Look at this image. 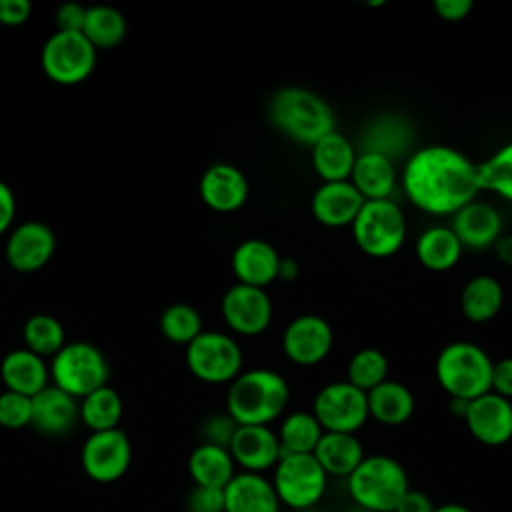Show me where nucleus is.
Here are the masks:
<instances>
[{"mask_svg": "<svg viewBox=\"0 0 512 512\" xmlns=\"http://www.w3.org/2000/svg\"><path fill=\"white\" fill-rule=\"evenodd\" d=\"M402 186L408 200L422 212L456 214L480 190L478 164L452 146L430 144L408 158Z\"/></svg>", "mask_w": 512, "mask_h": 512, "instance_id": "f257e3e1", "label": "nucleus"}, {"mask_svg": "<svg viewBox=\"0 0 512 512\" xmlns=\"http://www.w3.org/2000/svg\"><path fill=\"white\" fill-rule=\"evenodd\" d=\"M290 388L282 374L270 368L240 372L226 394V414L238 426H268L284 414Z\"/></svg>", "mask_w": 512, "mask_h": 512, "instance_id": "f03ea898", "label": "nucleus"}, {"mask_svg": "<svg viewBox=\"0 0 512 512\" xmlns=\"http://www.w3.org/2000/svg\"><path fill=\"white\" fill-rule=\"evenodd\" d=\"M268 116L282 134L308 146L336 130L334 112L328 102L316 92L298 86L280 88L270 98Z\"/></svg>", "mask_w": 512, "mask_h": 512, "instance_id": "7ed1b4c3", "label": "nucleus"}, {"mask_svg": "<svg viewBox=\"0 0 512 512\" xmlns=\"http://www.w3.org/2000/svg\"><path fill=\"white\" fill-rule=\"evenodd\" d=\"M492 364L484 348L474 342H450L436 358V380L442 390L456 400H474L490 392Z\"/></svg>", "mask_w": 512, "mask_h": 512, "instance_id": "20e7f679", "label": "nucleus"}, {"mask_svg": "<svg viewBox=\"0 0 512 512\" xmlns=\"http://www.w3.org/2000/svg\"><path fill=\"white\" fill-rule=\"evenodd\" d=\"M346 482L350 498L368 512H394L410 488L404 466L386 454L364 456Z\"/></svg>", "mask_w": 512, "mask_h": 512, "instance_id": "39448f33", "label": "nucleus"}, {"mask_svg": "<svg viewBox=\"0 0 512 512\" xmlns=\"http://www.w3.org/2000/svg\"><path fill=\"white\" fill-rule=\"evenodd\" d=\"M350 228L356 246L372 258L394 256L408 232L402 208L390 198L366 200Z\"/></svg>", "mask_w": 512, "mask_h": 512, "instance_id": "423d86ee", "label": "nucleus"}, {"mask_svg": "<svg viewBox=\"0 0 512 512\" xmlns=\"http://www.w3.org/2000/svg\"><path fill=\"white\" fill-rule=\"evenodd\" d=\"M50 376L54 386L74 398H84L108 384L110 364L94 344L70 342L52 356Z\"/></svg>", "mask_w": 512, "mask_h": 512, "instance_id": "0eeeda50", "label": "nucleus"}, {"mask_svg": "<svg viewBox=\"0 0 512 512\" xmlns=\"http://www.w3.org/2000/svg\"><path fill=\"white\" fill-rule=\"evenodd\" d=\"M272 486L282 506L302 512L322 500L328 476L314 454H282L274 466Z\"/></svg>", "mask_w": 512, "mask_h": 512, "instance_id": "6e6552de", "label": "nucleus"}, {"mask_svg": "<svg viewBox=\"0 0 512 512\" xmlns=\"http://www.w3.org/2000/svg\"><path fill=\"white\" fill-rule=\"evenodd\" d=\"M44 72L58 84H78L96 66V48L80 30H56L42 46Z\"/></svg>", "mask_w": 512, "mask_h": 512, "instance_id": "1a4fd4ad", "label": "nucleus"}, {"mask_svg": "<svg viewBox=\"0 0 512 512\" xmlns=\"http://www.w3.org/2000/svg\"><path fill=\"white\" fill-rule=\"evenodd\" d=\"M186 364L190 372L204 382H232L242 372V350L232 336L202 330L186 346Z\"/></svg>", "mask_w": 512, "mask_h": 512, "instance_id": "9d476101", "label": "nucleus"}, {"mask_svg": "<svg viewBox=\"0 0 512 512\" xmlns=\"http://www.w3.org/2000/svg\"><path fill=\"white\" fill-rule=\"evenodd\" d=\"M312 414L324 432L356 434L370 418L366 392L346 380L330 382L318 390Z\"/></svg>", "mask_w": 512, "mask_h": 512, "instance_id": "9b49d317", "label": "nucleus"}, {"mask_svg": "<svg viewBox=\"0 0 512 512\" xmlns=\"http://www.w3.org/2000/svg\"><path fill=\"white\" fill-rule=\"evenodd\" d=\"M82 468L96 482H114L128 472L132 446L120 428L92 432L82 446Z\"/></svg>", "mask_w": 512, "mask_h": 512, "instance_id": "f8f14e48", "label": "nucleus"}, {"mask_svg": "<svg viewBox=\"0 0 512 512\" xmlns=\"http://www.w3.org/2000/svg\"><path fill=\"white\" fill-rule=\"evenodd\" d=\"M220 310L228 328L242 336H258L272 322V300L264 288L236 282L224 292Z\"/></svg>", "mask_w": 512, "mask_h": 512, "instance_id": "ddd939ff", "label": "nucleus"}, {"mask_svg": "<svg viewBox=\"0 0 512 512\" xmlns=\"http://www.w3.org/2000/svg\"><path fill=\"white\" fill-rule=\"evenodd\" d=\"M334 332L326 318L318 314H300L288 322L282 334L286 358L298 366L320 364L332 350Z\"/></svg>", "mask_w": 512, "mask_h": 512, "instance_id": "4468645a", "label": "nucleus"}, {"mask_svg": "<svg viewBox=\"0 0 512 512\" xmlns=\"http://www.w3.org/2000/svg\"><path fill=\"white\" fill-rule=\"evenodd\" d=\"M462 420L484 446H502L512 438V402L494 392L470 400Z\"/></svg>", "mask_w": 512, "mask_h": 512, "instance_id": "2eb2a0df", "label": "nucleus"}, {"mask_svg": "<svg viewBox=\"0 0 512 512\" xmlns=\"http://www.w3.org/2000/svg\"><path fill=\"white\" fill-rule=\"evenodd\" d=\"M54 248L52 228L40 220H28L12 230L6 242V260L18 272H34L52 258Z\"/></svg>", "mask_w": 512, "mask_h": 512, "instance_id": "dca6fc26", "label": "nucleus"}, {"mask_svg": "<svg viewBox=\"0 0 512 512\" xmlns=\"http://www.w3.org/2000/svg\"><path fill=\"white\" fill-rule=\"evenodd\" d=\"M248 194V178L230 162H214L200 178V198L214 212L228 214L240 210L246 204Z\"/></svg>", "mask_w": 512, "mask_h": 512, "instance_id": "f3484780", "label": "nucleus"}, {"mask_svg": "<svg viewBox=\"0 0 512 512\" xmlns=\"http://www.w3.org/2000/svg\"><path fill=\"white\" fill-rule=\"evenodd\" d=\"M228 450L242 472L254 474L274 470L282 456L278 434L270 426H238Z\"/></svg>", "mask_w": 512, "mask_h": 512, "instance_id": "a211bd4d", "label": "nucleus"}, {"mask_svg": "<svg viewBox=\"0 0 512 512\" xmlns=\"http://www.w3.org/2000/svg\"><path fill=\"white\" fill-rule=\"evenodd\" d=\"M366 200L352 186L350 180L322 182L310 202L312 216L326 228L352 226Z\"/></svg>", "mask_w": 512, "mask_h": 512, "instance_id": "6ab92c4d", "label": "nucleus"}, {"mask_svg": "<svg viewBox=\"0 0 512 512\" xmlns=\"http://www.w3.org/2000/svg\"><path fill=\"white\" fill-rule=\"evenodd\" d=\"M282 256L262 238H246L232 252V272L238 284L266 288L278 278Z\"/></svg>", "mask_w": 512, "mask_h": 512, "instance_id": "aec40b11", "label": "nucleus"}, {"mask_svg": "<svg viewBox=\"0 0 512 512\" xmlns=\"http://www.w3.org/2000/svg\"><path fill=\"white\" fill-rule=\"evenodd\" d=\"M272 480L264 474L236 472L224 486V512H280Z\"/></svg>", "mask_w": 512, "mask_h": 512, "instance_id": "412c9836", "label": "nucleus"}, {"mask_svg": "<svg viewBox=\"0 0 512 512\" xmlns=\"http://www.w3.org/2000/svg\"><path fill=\"white\" fill-rule=\"evenodd\" d=\"M454 234L464 248H488L500 240L502 216L486 202L472 200L452 214Z\"/></svg>", "mask_w": 512, "mask_h": 512, "instance_id": "4be33fe9", "label": "nucleus"}, {"mask_svg": "<svg viewBox=\"0 0 512 512\" xmlns=\"http://www.w3.org/2000/svg\"><path fill=\"white\" fill-rule=\"evenodd\" d=\"M80 416V406L74 396L64 392L62 388L48 384L38 394L32 396V420L30 424L50 436L66 434L76 418Z\"/></svg>", "mask_w": 512, "mask_h": 512, "instance_id": "5701e85b", "label": "nucleus"}, {"mask_svg": "<svg viewBox=\"0 0 512 512\" xmlns=\"http://www.w3.org/2000/svg\"><path fill=\"white\" fill-rule=\"evenodd\" d=\"M348 180L364 200H386L396 186V168L390 156L364 150L356 154Z\"/></svg>", "mask_w": 512, "mask_h": 512, "instance_id": "b1692460", "label": "nucleus"}, {"mask_svg": "<svg viewBox=\"0 0 512 512\" xmlns=\"http://www.w3.org/2000/svg\"><path fill=\"white\" fill-rule=\"evenodd\" d=\"M0 374L6 384V390L32 398L34 394L48 386L50 368L46 366L44 358L34 354L32 350L16 348L2 358Z\"/></svg>", "mask_w": 512, "mask_h": 512, "instance_id": "393cba45", "label": "nucleus"}, {"mask_svg": "<svg viewBox=\"0 0 512 512\" xmlns=\"http://www.w3.org/2000/svg\"><path fill=\"white\" fill-rule=\"evenodd\" d=\"M312 454L328 478H348L366 456L356 434L346 432H324Z\"/></svg>", "mask_w": 512, "mask_h": 512, "instance_id": "a878e982", "label": "nucleus"}, {"mask_svg": "<svg viewBox=\"0 0 512 512\" xmlns=\"http://www.w3.org/2000/svg\"><path fill=\"white\" fill-rule=\"evenodd\" d=\"M368 416L384 426L406 424L416 408L412 390L398 380H384L370 392H366Z\"/></svg>", "mask_w": 512, "mask_h": 512, "instance_id": "bb28decb", "label": "nucleus"}, {"mask_svg": "<svg viewBox=\"0 0 512 512\" xmlns=\"http://www.w3.org/2000/svg\"><path fill=\"white\" fill-rule=\"evenodd\" d=\"M354 160V146L338 130L322 136L316 144H312V168L322 178V182L348 180Z\"/></svg>", "mask_w": 512, "mask_h": 512, "instance_id": "cd10ccee", "label": "nucleus"}, {"mask_svg": "<svg viewBox=\"0 0 512 512\" xmlns=\"http://www.w3.org/2000/svg\"><path fill=\"white\" fill-rule=\"evenodd\" d=\"M504 304L502 284L488 274H478L466 282L460 294V308L468 322H490Z\"/></svg>", "mask_w": 512, "mask_h": 512, "instance_id": "c85d7f7f", "label": "nucleus"}, {"mask_svg": "<svg viewBox=\"0 0 512 512\" xmlns=\"http://www.w3.org/2000/svg\"><path fill=\"white\" fill-rule=\"evenodd\" d=\"M188 472L194 486L224 488L236 474V464L228 448L202 442L188 458Z\"/></svg>", "mask_w": 512, "mask_h": 512, "instance_id": "c756f323", "label": "nucleus"}, {"mask_svg": "<svg viewBox=\"0 0 512 512\" xmlns=\"http://www.w3.org/2000/svg\"><path fill=\"white\" fill-rule=\"evenodd\" d=\"M414 250L424 268L444 272L458 264L464 246L450 226H432L418 236Z\"/></svg>", "mask_w": 512, "mask_h": 512, "instance_id": "7c9ffc66", "label": "nucleus"}, {"mask_svg": "<svg viewBox=\"0 0 512 512\" xmlns=\"http://www.w3.org/2000/svg\"><path fill=\"white\" fill-rule=\"evenodd\" d=\"M276 434L282 454H312L324 430L312 412L296 410L282 420Z\"/></svg>", "mask_w": 512, "mask_h": 512, "instance_id": "2f4dec72", "label": "nucleus"}, {"mask_svg": "<svg viewBox=\"0 0 512 512\" xmlns=\"http://www.w3.org/2000/svg\"><path fill=\"white\" fill-rule=\"evenodd\" d=\"M82 32L94 48H112L126 36V18L114 6L96 4L86 8Z\"/></svg>", "mask_w": 512, "mask_h": 512, "instance_id": "473e14b6", "label": "nucleus"}, {"mask_svg": "<svg viewBox=\"0 0 512 512\" xmlns=\"http://www.w3.org/2000/svg\"><path fill=\"white\" fill-rule=\"evenodd\" d=\"M122 416V400L112 386H102L80 402V418L92 432L118 428Z\"/></svg>", "mask_w": 512, "mask_h": 512, "instance_id": "72a5a7b5", "label": "nucleus"}, {"mask_svg": "<svg viewBox=\"0 0 512 512\" xmlns=\"http://www.w3.org/2000/svg\"><path fill=\"white\" fill-rule=\"evenodd\" d=\"M346 382L362 392H370L388 380V358L378 348H360L352 354L346 370Z\"/></svg>", "mask_w": 512, "mask_h": 512, "instance_id": "f704fd0d", "label": "nucleus"}, {"mask_svg": "<svg viewBox=\"0 0 512 512\" xmlns=\"http://www.w3.org/2000/svg\"><path fill=\"white\" fill-rule=\"evenodd\" d=\"M64 338V326L50 314H34L24 324L26 348L42 358L54 356L66 344Z\"/></svg>", "mask_w": 512, "mask_h": 512, "instance_id": "c9c22d12", "label": "nucleus"}, {"mask_svg": "<svg viewBox=\"0 0 512 512\" xmlns=\"http://www.w3.org/2000/svg\"><path fill=\"white\" fill-rule=\"evenodd\" d=\"M478 184L512 202V142L478 164Z\"/></svg>", "mask_w": 512, "mask_h": 512, "instance_id": "e433bc0d", "label": "nucleus"}, {"mask_svg": "<svg viewBox=\"0 0 512 512\" xmlns=\"http://www.w3.org/2000/svg\"><path fill=\"white\" fill-rule=\"evenodd\" d=\"M160 330L170 342L188 346L202 332V316L194 306L176 302L162 312Z\"/></svg>", "mask_w": 512, "mask_h": 512, "instance_id": "4c0bfd02", "label": "nucleus"}, {"mask_svg": "<svg viewBox=\"0 0 512 512\" xmlns=\"http://www.w3.org/2000/svg\"><path fill=\"white\" fill-rule=\"evenodd\" d=\"M32 420V398L4 390L0 394V426L4 428H24Z\"/></svg>", "mask_w": 512, "mask_h": 512, "instance_id": "58836bf2", "label": "nucleus"}, {"mask_svg": "<svg viewBox=\"0 0 512 512\" xmlns=\"http://www.w3.org/2000/svg\"><path fill=\"white\" fill-rule=\"evenodd\" d=\"M186 512H224V488L194 486L186 496Z\"/></svg>", "mask_w": 512, "mask_h": 512, "instance_id": "ea45409f", "label": "nucleus"}, {"mask_svg": "<svg viewBox=\"0 0 512 512\" xmlns=\"http://www.w3.org/2000/svg\"><path fill=\"white\" fill-rule=\"evenodd\" d=\"M236 428H238V424L228 414H214L202 426L204 444H214V446L228 448Z\"/></svg>", "mask_w": 512, "mask_h": 512, "instance_id": "a19ab883", "label": "nucleus"}, {"mask_svg": "<svg viewBox=\"0 0 512 512\" xmlns=\"http://www.w3.org/2000/svg\"><path fill=\"white\" fill-rule=\"evenodd\" d=\"M490 392L512 400V356L496 360L492 364V382Z\"/></svg>", "mask_w": 512, "mask_h": 512, "instance_id": "79ce46f5", "label": "nucleus"}, {"mask_svg": "<svg viewBox=\"0 0 512 512\" xmlns=\"http://www.w3.org/2000/svg\"><path fill=\"white\" fill-rule=\"evenodd\" d=\"M432 8L440 20L460 22L472 12L474 2L472 0H434Z\"/></svg>", "mask_w": 512, "mask_h": 512, "instance_id": "37998d69", "label": "nucleus"}, {"mask_svg": "<svg viewBox=\"0 0 512 512\" xmlns=\"http://www.w3.org/2000/svg\"><path fill=\"white\" fill-rule=\"evenodd\" d=\"M84 16H86V8L80 6L78 2L60 4L56 10L58 30H80L82 32Z\"/></svg>", "mask_w": 512, "mask_h": 512, "instance_id": "c03bdc74", "label": "nucleus"}, {"mask_svg": "<svg viewBox=\"0 0 512 512\" xmlns=\"http://www.w3.org/2000/svg\"><path fill=\"white\" fill-rule=\"evenodd\" d=\"M32 12L30 0H0V22L16 26L28 20Z\"/></svg>", "mask_w": 512, "mask_h": 512, "instance_id": "a18cd8bd", "label": "nucleus"}, {"mask_svg": "<svg viewBox=\"0 0 512 512\" xmlns=\"http://www.w3.org/2000/svg\"><path fill=\"white\" fill-rule=\"evenodd\" d=\"M434 508L436 506L428 494H424L422 490L408 488L406 494L396 504L394 512H434Z\"/></svg>", "mask_w": 512, "mask_h": 512, "instance_id": "49530a36", "label": "nucleus"}, {"mask_svg": "<svg viewBox=\"0 0 512 512\" xmlns=\"http://www.w3.org/2000/svg\"><path fill=\"white\" fill-rule=\"evenodd\" d=\"M16 214V198L6 182L0 180V234L10 228Z\"/></svg>", "mask_w": 512, "mask_h": 512, "instance_id": "de8ad7c7", "label": "nucleus"}, {"mask_svg": "<svg viewBox=\"0 0 512 512\" xmlns=\"http://www.w3.org/2000/svg\"><path fill=\"white\" fill-rule=\"evenodd\" d=\"M298 276V264L292 258H282L280 268H278V278L280 280H292Z\"/></svg>", "mask_w": 512, "mask_h": 512, "instance_id": "09e8293b", "label": "nucleus"}, {"mask_svg": "<svg viewBox=\"0 0 512 512\" xmlns=\"http://www.w3.org/2000/svg\"><path fill=\"white\" fill-rule=\"evenodd\" d=\"M496 244H498V250H500V254H502V260L512 262V236L500 238Z\"/></svg>", "mask_w": 512, "mask_h": 512, "instance_id": "8fccbe9b", "label": "nucleus"}, {"mask_svg": "<svg viewBox=\"0 0 512 512\" xmlns=\"http://www.w3.org/2000/svg\"><path fill=\"white\" fill-rule=\"evenodd\" d=\"M434 512H472V510L464 504H458V502H446V504L436 506Z\"/></svg>", "mask_w": 512, "mask_h": 512, "instance_id": "3c124183", "label": "nucleus"}, {"mask_svg": "<svg viewBox=\"0 0 512 512\" xmlns=\"http://www.w3.org/2000/svg\"><path fill=\"white\" fill-rule=\"evenodd\" d=\"M302 512H316V510H314V508H310V510H302Z\"/></svg>", "mask_w": 512, "mask_h": 512, "instance_id": "603ef678", "label": "nucleus"}]
</instances>
